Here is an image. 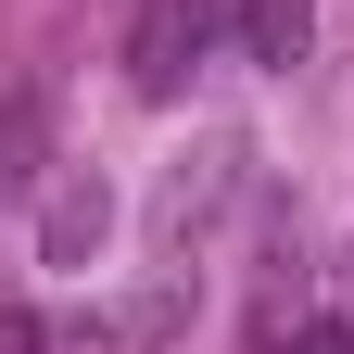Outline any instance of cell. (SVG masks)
I'll return each instance as SVG.
<instances>
[{
    "label": "cell",
    "instance_id": "7a4b0ae2",
    "mask_svg": "<svg viewBox=\"0 0 354 354\" xmlns=\"http://www.w3.org/2000/svg\"><path fill=\"white\" fill-rule=\"evenodd\" d=\"M304 38H317V0H241V64L291 76V64H304Z\"/></svg>",
    "mask_w": 354,
    "mask_h": 354
},
{
    "label": "cell",
    "instance_id": "277c9868",
    "mask_svg": "<svg viewBox=\"0 0 354 354\" xmlns=\"http://www.w3.org/2000/svg\"><path fill=\"white\" fill-rule=\"evenodd\" d=\"M342 304H354V253H342Z\"/></svg>",
    "mask_w": 354,
    "mask_h": 354
},
{
    "label": "cell",
    "instance_id": "3957f363",
    "mask_svg": "<svg viewBox=\"0 0 354 354\" xmlns=\"http://www.w3.org/2000/svg\"><path fill=\"white\" fill-rule=\"evenodd\" d=\"M177 317H190V291L165 279V291H140V304H114V317H88V354H152Z\"/></svg>",
    "mask_w": 354,
    "mask_h": 354
},
{
    "label": "cell",
    "instance_id": "6da1fadb",
    "mask_svg": "<svg viewBox=\"0 0 354 354\" xmlns=\"http://www.w3.org/2000/svg\"><path fill=\"white\" fill-rule=\"evenodd\" d=\"M203 51H215V13H203V0H140V26H127V76H140L152 102H165Z\"/></svg>",
    "mask_w": 354,
    "mask_h": 354
}]
</instances>
